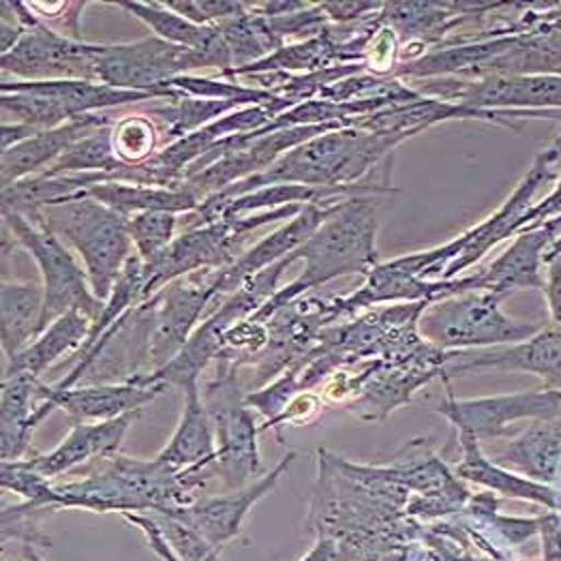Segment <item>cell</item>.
Masks as SVG:
<instances>
[{"mask_svg":"<svg viewBox=\"0 0 561 561\" xmlns=\"http://www.w3.org/2000/svg\"><path fill=\"white\" fill-rule=\"evenodd\" d=\"M112 127H105L76 141L44 174H80V172L118 174L123 172L127 165H123L114 152Z\"/></svg>","mask_w":561,"mask_h":561,"instance_id":"obj_32","label":"cell"},{"mask_svg":"<svg viewBox=\"0 0 561 561\" xmlns=\"http://www.w3.org/2000/svg\"><path fill=\"white\" fill-rule=\"evenodd\" d=\"M26 561H44V560H42V558H39V556H37V553H35V551H31V549H28V551H26Z\"/></svg>","mask_w":561,"mask_h":561,"instance_id":"obj_41","label":"cell"},{"mask_svg":"<svg viewBox=\"0 0 561 561\" xmlns=\"http://www.w3.org/2000/svg\"><path fill=\"white\" fill-rule=\"evenodd\" d=\"M42 379L28 375L2 377L0 403V455L2 461L28 459L37 426L56 410L42 394Z\"/></svg>","mask_w":561,"mask_h":561,"instance_id":"obj_20","label":"cell"},{"mask_svg":"<svg viewBox=\"0 0 561 561\" xmlns=\"http://www.w3.org/2000/svg\"><path fill=\"white\" fill-rule=\"evenodd\" d=\"M33 15L51 28L54 33L84 42L82 39V13L89 2H26Z\"/></svg>","mask_w":561,"mask_h":561,"instance_id":"obj_35","label":"cell"},{"mask_svg":"<svg viewBox=\"0 0 561 561\" xmlns=\"http://www.w3.org/2000/svg\"><path fill=\"white\" fill-rule=\"evenodd\" d=\"M561 234V215L538 226L518 232L515 242L489 264L484 271L469 275L468 291L491 289L508 296L515 289L545 287V253Z\"/></svg>","mask_w":561,"mask_h":561,"instance_id":"obj_15","label":"cell"},{"mask_svg":"<svg viewBox=\"0 0 561 561\" xmlns=\"http://www.w3.org/2000/svg\"><path fill=\"white\" fill-rule=\"evenodd\" d=\"M437 412L453 422L459 428V433H468L476 439L495 437L506 433L508 424L523 419H560L561 390L547 388L536 392H516L504 397L461 401L448 388V399L437 408Z\"/></svg>","mask_w":561,"mask_h":561,"instance_id":"obj_13","label":"cell"},{"mask_svg":"<svg viewBox=\"0 0 561 561\" xmlns=\"http://www.w3.org/2000/svg\"><path fill=\"white\" fill-rule=\"evenodd\" d=\"M294 457H296L294 453L283 457L277 468L268 471L264 478H260L251 486L238 489L228 495L195 500L187 506H172V508L161 511L159 515L172 516V518L185 523L193 531H197L206 542H210L215 549H219L240 534L242 520L249 513V508L255 502H260L271 489H275L283 471L289 468Z\"/></svg>","mask_w":561,"mask_h":561,"instance_id":"obj_14","label":"cell"},{"mask_svg":"<svg viewBox=\"0 0 561 561\" xmlns=\"http://www.w3.org/2000/svg\"><path fill=\"white\" fill-rule=\"evenodd\" d=\"M154 518V516H152ZM159 525L163 538L168 540L170 549L183 561H221L217 556V549L206 542L197 531H193L185 523L172 518V516L161 515L154 518Z\"/></svg>","mask_w":561,"mask_h":561,"instance_id":"obj_34","label":"cell"},{"mask_svg":"<svg viewBox=\"0 0 561 561\" xmlns=\"http://www.w3.org/2000/svg\"><path fill=\"white\" fill-rule=\"evenodd\" d=\"M165 388L163 383L144 386L140 381H125L58 390L42 383V394L73 422H105L141 412V408L154 401Z\"/></svg>","mask_w":561,"mask_h":561,"instance_id":"obj_18","label":"cell"},{"mask_svg":"<svg viewBox=\"0 0 561 561\" xmlns=\"http://www.w3.org/2000/svg\"><path fill=\"white\" fill-rule=\"evenodd\" d=\"M506 296L491 289H471L428 302L419 320L426 343L437 350H468L484 345H515L531 339L538 327L511 320L502 311Z\"/></svg>","mask_w":561,"mask_h":561,"instance_id":"obj_6","label":"cell"},{"mask_svg":"<svg viewBox=\"0 0 561 561\" xmlns=\"http://www.w3.org/2000/svg\"><path fill=\"white\" fill-rule=\"evenodd\" d=\"M112 7L138 18L154 33V37L204 54L210 69H217L219 73L232 69V54L221 37L219 26H199L165 7V2H112Z\"/></svg>","mask_w":561,"mask_h":561,"instance_id":"obj_22","label":"cell"},{"mask_svg":"<svg viewBox=\"0 0 561 561\" xmlns=\"http://www.w3.org/2000/svg\"><path fill=\"white\" fill-rule=\"evenodd\" d=\"M15 15L26 26L24 37L7 54H0L2 73L18 82H96V44L62 37L42 24L26 2H11Z\"/></svg>","mask_w":561,"mask_h":561,"instance_id":"obj_9","label":"cell"},{"mask_svg":"<svg viewBox=\"0 0 561 561\" xmlns=\"http://www.w3.org/2000/svg\"><path fill=\"white\" fill-rule=\"evenodd\" d=\"M217 271L181 277L154 294L150 374L161 371L183 352L191 334L202 324V313L217 302Z\"/></svg>","mask_w":561,"mask_h":561,"instance_id":"obj_12","label":"cell"},{"mask_svg":"<svg viewBox=\"0 0 561 561\" xmlns=\"http://www.w3.org/2000/svg\"><path fill=\"white\" fill-rule=\"evenodd\" d=\"M217 26L232 54V69L260 62L283 47L271 26V20L249 11V7L242 15Z\"/></svg>","mask_w":561,"mask_h":561,"instance_id":"obj_30","label":"cell"},{"mask_svg":"<svg viewBox=\"0 0 561 561\" xmlns=\"http://www.w3.org/2000/svg\"><path fill=\"white\" fill-rule=\"evenodd\" d=\"M181 215L174 213H138L129 217V236L134 251L144 262L161 255L174 240L181 228Z\"/></svg>","mask_w":561,"mask_h":561,"instance_id":"obj_33","label":"cell"},{"mask_svg":"<svg viewBox=\"0 0 561 561\" xmlns=\"http://www.w3.org/2000/svg\"><path fill=\"white\" fill-rule=\"evenodd\" d=\"M300 210V204H289L275 210L217 219L197 228L183 230L161 255H157L150 262H144L146 300L152 298L172 280L195 273L224 271L232 266L244 253V244L255 230L277 221H291Z\"/></svg>","mask_w":561,"mask_h":561,"instance_id":"obj_4","label":"cell"},{"mask_svg":"<svg viewBox=\"0 0 561 561\" xmlns=\"http://www.w3.org/2000/svg\"><path fill=\"white\" fill-rule=\"evenodd\" d=\"M141 412H134L116 421L73 422L69 435L51 453L31 455L24 461L42 476H46L47 480H56L58 476L80 466H89L96 459L114 457L118 455L127 431L134 426Z\"/></svg>","mask_w":561,"mask_h":561,"instance_id":"obj_19","label":"cell"},{"mask_svg":"<svg viewBox=\"0 0 561 561\" xmlns=\"http://www.w3.org/2000/svg\"><path fill=\"white\" fill-rule=\"evenodd\" d=\"M545 294L553 324H561V234L545 253Z\"/></svg>","mask_w":561,"mask_h":561,"instance_id":"obj_37","label":"cell"},{"mask_svg":"<svg viewBox=\"0 0 561 561\" xmlns=\"http://www.w3.org/2000/svg\"><path fill=\"white\" fill-rule=\"evenodd\" d=\"M236 371L234 363L217 360V375L202 392V399L217 437L215 471L230 489L238 491L251 486L268 471L257 448L260 428L238 392Z\"/></svg>","mask_w":561,"mask_h":561,"instance_id":"obj_7","label":"cell"},{"mask_svg":"<svg viewBox=\"0 0 561 561\" xmlns=\"http://www.w3.org/2000/svg\"><path fill=\"white\" fill-rule=\"evenodd\" d=\"M159 463L179 473H206L217 463V437L210 414L204 405L197 381L185 388L183 416L168 442L154 457Z\"/></svg>","mask_w":561,"mask_h":561,"instance_id":"obj_21","label":"cell"},{"mask_svg":"<svg viewBox=\"0 0 561 561\" xmlns=\"http://www.w3.org/2000/svg\"><path fill=\"white\" fill-rule=\"evenodd\" d=\"M482 367L520 369L547 377L549 383L561 390V324L538 330L529 341L515 343L511 347H500L493 352H482L466 363H457L450 374H468Z\"/></svg>","mask_w":561,"mask_h":561,"instance_id":"obj_23","label":"cell"},{"mask_svg":"<svg viewBox=\"0 0 561 561\" xmlns=\"http://www.w3.org/2000/svg\"><path fill=\"white\" fill-rule=\"evenodd\" d=\"M497 463L551 482L561 466V419L538 421L500 453Z\"/></svg>","mask_w":561,"mask_h":561,"instance_id":"obj_27","label":"cell"},{"mask_svg":"<svg viewBox=\"0 0 561 561\" xmlns=\"http://www.w3.org/2000/svg\"><path fill=\"white\" fill-rule=\"evenodd\" d=\"M332 560V545L327 542V540H322L307 558L302 561H330Z\"/></svg>","mask_w":561,"mask_h":561,"instance_id":"obj_40","label":"cell"},{"mask_svg":"<svg viewBox=\"0 0 561 561\" xmlns=\"http://www.w3.org/2000/svg\"><path fill=\"white\" fill-rule=\"evenodd\" d=\"M210 69L204 54L146 37L129 44H96V82L123 91H163L176 78Z\"/></svg>","mask_w":561,"mask_h":561,"instance_id":"obj_10","label":"cell"},{"mask_svg":"<svg viewBox=\"0 0 561 561\" xmlns=\"http://www.w3.org/2000/svg\"><path fill=\"white\" fill-rule=\"evenodd\" d=\"M46 289L33 280H2L0 289V339L7 363L20 356L39 334Z\"/></svg>","mask_w":561,"mask_h":561,"instance_id":"obj_24","label":"cell"},{"mask_svg":"<svg viewBox=\"0 0 561 561\" xmlns=\"http://www.w3.org/2000/svg\"><path fill=\"white\" fill-rule=\"evenodd\" d=\"M165 7L199 26H217L247 11V2L236 0H172L165 2Z\"/></svg>","mask_w":561,"mask_h":561,"instance_id":"obj_36","label":"cell"},{"mask_svg":"<svg viewBox=\"0 0 561 561\" xmlns=\"http://www.w3.org/2000/svg\"><path fill=\"white\" fill-rule=\"evenodd\" d=\"M334 129H343V125L289 127V129H279V131L260 129V131L247 134L244 144L236 152L226 154L224 159L208 165L204 172L191 176L181 187L187 188L191 195H195L199 202H204V199L221 193L224 188L232 187L236 183H242L257 174H264L291 148L313 140L318 136H324Z\"/></svg>","mask_w":561,"mask_h":561,"instance_id":"obj_11","label":"cell"},{"mask_svg":"<svg viewBox=\"0 0 561 561\" xmlns=\"http://www.w3.org/2000/svg\"><path fill=\"white\" fill-rule=\"evenodd\" d=\"M549 26H551V28H553V31H558V33H560V35H561V18H558V20H556V22H553V24H549Z\"/></svg>","mask_w":561,"mask_h":561,"instance_id":"obj_42","label":"cell"},{"mask_svg":"<svg viewBox=\"0 0 561 561\" xmlns=\"http://www.w3.org/2000/svg\"><path fill=\"white\" fill-rule=\"evenodd\" d=\"M91 327L93 320L82 311H69L60 316L20 356L7 363L4 377L28 375L42 379V375L49 367H54L65 354L82 350Z\"/></svg>","mask_w":561,"mask_h":561,"instance_id":"obj_25","label":"cell"},{"mask_svg":"<svg viewBox=\"0 0 561 561\" xmlns=\"http://www.w3.org/2000/svg\"><path fill=\"white\" fill-rule=\"evenodd\" d=\"M459 442L463 448V461L459 463L457 473L461 478H468L471 482L484 484L497 493L511 495V497H525V500H536L542 502L547 506H556V493L542 484H536L531 480L513 476L511 471H506L495 463H491L480 446L478 439L471 437L468 433H459Z\"/></svg>","mask_w":561,"mask_h":561,"instance_id":"obj_29","label":"cell"},{"mask_svg":"<svg viewBox=\"0 0 561 561\" xmlns=\"http://www.w3.org/2000/svg\"><path fill=\"white\" fill-rule=\"evenodd\" d=\"M375 240L377 206L374 195H354L339 202L327 221L294 251L296 260L305 262L302 275L280 287L251 320L266 324L280 307L336 277H367L379 264Z\"/></svg>","mask_w":561,"mask_h":561,"instance_id":"obj_2","label":"cell"},{"mask_svg":"<svg viewBox=\"0 0 561 561\" xmlns=\"http://www.w3.org/2000/svg\"><path fill=\"white\" fill-rule=\"evenodd\" d=\"M561 215V179L560 183H558V187L553 188L540 204H536V206H531L527 213H525V217L518 221V226H516L515 236L518 232H523V230H529V228H538V226H542V224H547V221H551V219H556V217H560Z\"/></svg>","mask_w":561,"mask_h":561,"instance_id":"obj_38","label":"cell"},{"mask_svg":"<svg viewBox=\"0 0 561 561\" xmlns=\"http://www.w3.org/2000/svg\"><path fill=\"white\" fill-rule=\"evenodd\" d=\"M31 217L42 219L80 257L94 296L105 302L134 255L129 217L103 206L91 195L47 206Z\"/></svg>","mask_w":561,"mask_h":561,"instance_id":"obj_3","label":"cell"},{"mask_svg":"<svg viewBox=\"0 0 561 561\" xmlns=\"http://www.w3.org/2000/svg\"><path fill=\"white\" fill-rule=\"evenodd\" d=\"M416 134H379L356 127H343L305 141L264 174L236 183L213 195L217 199H232L255 188L271 185H307V187H347L367 181L379 163L392 157L401 141Z\"/></svg>","mask_w":561,"mask_h":561,"instance_id":"obj_1","label":"cell"},{"mask_svg":"<svg viewBox=\"0 0 561 561\" xmlns=\"http://www.w3.org/2000/svg\"><path fill=\"white\" fill-rule=\"evenodd\" d=\"M2 221L7 232L4 242L31 253L42 271V285L46 289L42 332L69 311H82L94 322L105 302L94 296L89 275L78 262V255L37 217L28 219L2 208Z\"/></svg>","mask_w":561,"mask_h":561,"instance_id":"obj_5","label":"cell"},{"mask_svg":"<svg viewBox=\"0 0 561 561\" xmlns=\"http://www.w3.org/2000/svg\"><path fill=\"white\" fill-rule=\"evenodd\" d=\"M39 131L28 127V125H22V123H2L0 127V148L2 152L22 144V141L31 140L33 136H37Z\"/></svg>","mask_w":561,"mask_h":561,"instance_id":"obj_39","label":"cell"},{"mask_svg":"<svg viewBox=\"0 0 561 561\" xmlns=\"http://www.w3.org/2000/svg\"><path fill=\"white\" fill-rule=\"evenodd\" d=\"M116 110L96 112L80 118H73L56 129L39 131L31 140L22 141L2 152V188L11 187L24 179L44 174L49 170L62 152H67L76 141L112 127L116 123Z\"/></svg>","mask_w":561,"mask_h":561,"instance_id":"obj_17","label":"cell"},{"mask_svg":"<svg viewBox=\"0 0 561 561\" xmlns=\"http://www.w3.org/2000/svg\"><path fill=\"white\" fill-rule=\"evenodd\" d=\"M240 107L247 105L238 101H217L185 94L179 99H157L154 103H148L144 112L157 121L163 134V141L172 144Z\"/></svg>","mask_w":561,"mask_h":561,"instance_id":"obj_28","label":"cell"},{"mask_svg":"<svg viewBox=\"0 0 561 561\" xmlns=\"http://www.w3.org/2000/svg\"><path fill=\"white\" fill-rule=\"evenodd\" d=\"M89 195L103 206L131 217L138 213H174L191 215L199 208V199L183 187H154L134 183H101Z\"/></svg>","mask_w":561,"mask_h":561,"instance_id":"obj_26","label":"cell"},{"mask_svg":"<svg viewBox=\"0 0 561 561\" xmlns=\"http://www.w3.org/2000/svg\"><path fill=\"white\" fill-rule=\"evenodd\" d=\"M163 144L161 127L146 112L118 116L112 127V146L123 165L148 163Z\"/></svg>","mask_w":561,"mask_h":561,"instance_id":"obj_31","label":"cell"},{"mask_svg":"<svg viewBox=\"0 0 561 561\" xmlns=\"http://www.w3.org/2000/svg\"><path fill=\"white\" fill-rule=\"evenodd\" d=\"M416 93L478 112H523L558 121L561 116V73L506 76L486 80L433 78L412 80Z\"/></svg>","mask_w":561,"mask_h":561,"instance_id":"obj_8","label":"cell"},{"mask_svg":"<svg viewBox=\"0 0 561 561\" xmlns=\"http://www.w3.org/2000/svg\"><path fill=\"white\" fill-rule=\"evenodd\" d=\"M343 202V199H341ZM339 202L332 204H307L302 210L273 234L264 236L251 249H247L232 266L217 271V302L234 294L244 280L255 277L257 273L266 271L268 266L277 264L291 255L298 247H302L311 234L327 221L330 213Z\"/></svg>","mask_w":561,"mask_h":561,"instance_id":"obj_16","label":"cell"}]
</instances>
